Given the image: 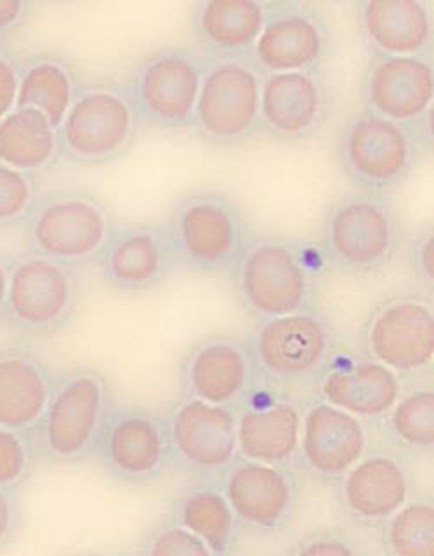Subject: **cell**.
<instances>
[{
	"label": "cell",
	"instance_id": "cell-11",
	"mask_svg": "<svg viewBox=\"0 0 434 556\" xmlns=\"http://www.w3.org/2000/svg\"><path fill=\"white\" fill-rule=\"evenodd\" d=\"M335 153L353 190L382 195L405 185L424 156L412 127L365 109L355 110L343 122Z\"/></svg>",
	"mask_w": 434,
	"mask_h": 556
},
{
	"label": "cell",
	"instance_id": "cell-26",
	"mask_svg": "<svg viewBox=\"0 0 434 556\" xmlns=\"http://www.w3.org/2000/svg\"><path fill=\"white\" fill-rule=\"evenodd\" d=\"M271 0H196L188 25L193 49L204 61L247 60Z\"/></svg>",
	"mask_w": 434,
	"mask_h": 556
},
{
	"label": "cell",
	"instance_id": "cell-41",
	"mask_svg": "<svg viewBox=\"0 0 434 556\" xmlns=\"http://www.w3.org/2000/svg\"><path fill=\"white\" fill-rule=\"evenodd\" d=\"M9 265H11V256L0 252V327L4 320L5 298H8Z\"/></svg>",
	"mask_w": 434,
	"mask_h": 556
},
{
	"label": "cell",
	"instance_id": "cell-18",
	"mask_svg": "<svg viewBox=\"0 0 434 556\" xmlns=\"http://www.w3.org/2000/svg\"><path fill=\"white\" fill-rule=\"evenodd\" d=\"M259 388L245 339L208 334L184 350L178 362V396L237 408Z\"/></svg>",
	"mask_w": 434,
	"mask_h": 556
},
{
	"label": "cell",
	"instance_id": "cell-37",
	"mask_svg": "<svg viewBox=\"0 0 434 556\" xmlns=\"http://www.w3.org/2000/svg\"><path fill=\"white\" fill-rule=\"evenodd\" d=\"M405 260L417 291L433 295L434 292V225L421 223L405 235Z\"/></svg>",
	"mask_w": 434,
	"mask_h": 556
},
{
	"label": "cell",
	"instance_id": "cell-34",
	"mask_svg": "<svg viewBox=\"0 0 434 556\" xmlns=\"http://www.w3.org/2000/svg\"><path fill=\"white\" fill-rule=\"evenodd\" d=\"M42 195V178L0 165V231L17 230Z\"/></svg>",
	"mask_w": 434,
	"mask_h": 556
},
{
	"label": "cell",
	"instance_id": "cell-19",
	"mask_svg": "<svg viewBox=\"0 0 434 556\" xmlns=\"http://www.w3.org/2000/svg\"><path fill=\"white\" fill-rule=\"evenodd\" d=\"M334 94L326 68L265 75L260 80V136L283 144H303L326 129Z\"/></svg>",
	"mask_w": 434,
	"mask_h": 556
},
{
	"label": "cell",
	"instance_id": "cell-28",
	"mask_svg": "<svg viewBox=\"0 0 434 556\" xmlns=\"http://www.w3.org/2000/svg\"><path fill=\"white\" fill-rule=\"evenodd\" d=\"M165 515L196 535L210 555L239 552L242 532L217 478H191L167 501Z\"/></svg>",
	"mask_w": 434,
	"mask_h": 556
},
{
	"label": "cell",
	"instance_id": "cell-21",
	"mask_svg": "<svg viewBox=\"0 0 434 556\" xmlns=\"http://www.w3.org/2000/svg\"><path fill=\"white\" fill-rule=\"evenodd\" d=\"M360 109L412 127L434 112V60L370 56L361 72Z\"/></svg>",
	"mask_w": 434,
	"mask_h": 556
},
{
	"label": "cell",
	"instance_id": "cell-10",
	"mask_svg": "<svg viewBox=\"0 0 434 556\" xmlns=\"http://www.w3.org/2000/svg\"><path fill=\"white\" fill-rule=\"evenodd\" d=\"M204 66L195 49L178 43L141 54L122 80L141 129L190 132Z\"/></svg>",
	"mask_w": 434,
	"mask_h": 556
},
{
	"label": "cell",
	"instance_id": "cell-7",
	"mask_svg": "<svg viewBox=\"0 0 434 556\" xmlns=\"http://www.w3.org/2000/svg\"><path fill=\"white\" fill-rule=\"evenodd\" d=\"M108 202L84 187L42 191L20 226L23 251L87 269L118 225Z\"/></svg>",
	"mask_w": 434,
	"mask_h": 556
},
{
	"label": "cell",
	"instance_id": "cell-16",
	"mask_svg": "<svg viewBox=\"0 0 434 556\" xmlns=\"http://www.w3.org/2000/svg\"><path fill=\"white\" fill-rule=\"evenodd\" d=\"M162 416L173 469L190 478H217L239 459L234 408L178 396Z\"/></svg>",
	"mask_w": 434,
	"mask_h": 556
},
{
	"label": "cell",
	"instance_id": "cell-1",
	"mask_svg": "<svg viewBox=\"0 0 434 556\" xmlns=\"http://www.w3.org/2000/svg\"><path fill=\"white\" fill-rule=\"evenodd\" d=\"M228 275L234 300L252 321L318 308L320 260L286 235L252 233Z\"/></svg>",
	"mask_w": 434,
	"mask_h": 556
},
{
	"label": "cell",
	"instance_id": "cell-4",
	"mask_svg": "<svg viewBox=\"0 0 434 556\" xmlns=\"http://www.w3.org/2000/svg\"><path fill=\"white\" fill-rule=\"evenodd\" d=\"M405 228L391 195L347 190L329 205L321 223L320 252L339 274H382L404 249Z\"/></svg>",
	"mask_w": 434,
	"mask_h": 556
},
{
	"label": "cell",
	"instance_id": "cell-12",
	"mask_svg": "<svg viewBox=\"0 0 434 556\" xmlns=\"http://www.w3.org/2000/svg\"><path fill=\"white\" fill-rule=\"evenodd\" d=\"M260 80L247 60L205 61L191 135L217 148L260 136Z\"/></svg>",
	"mask_w": 434,
	"mask_h": 556
},
{
	"label": "cell",
	"instance_id": "cell-9",
	"mask_svg": "<svg viewBox=\"0 0 434 556\" xmlns=\"http://www.w3.org/2000/svg\"><path fill=\"white\" fill-rule=\"evenodd\" d=\"M361 355L384 365L407 384L433 381L434 298L422 291L387 295L358 330Z\"/></svg>",
	"mask_w": 434,
	"mask_h": 556
},
{
	"label": "cell",
	"instance_id": "cell-8",
	"mask_svg": "<svg viewBox=\"0 0 434 556\" xmlns=\"http://www.w3.org/2000/svg\"><path fill=\"white\" fill-rule=\"evenodd\" d=\"M141 130L122 80H82L58 127L61 161L78 167L113 164L135 148Z\"/></svg>",
	"mask_w": 434,
	"mask_h": 556
},
{
	"label": "cell",
	"instance_id": "cell-31",
	"mask_svg": "<svg viewBox=\"0 0 434 556\" xmlns=\"http://www.w3.org/2000/svg\"><path fill=\"white\" fill-rule=\"evenodd\" d=\"M381 447L401 452L413 460L434 451L433 381L407 384L386 416L379 419Z\"/></svg>",
	"mask_w": 434,
	"mask_h": 556
},
{
	"label": "cell",
	"instance_id": "cell-17",
	"mask_svg": "<svg viewBox=\"0 0 434 556\" xmlns=\"http://www.w3.org/2000/svg\"><path fill=\"white\" fill-rule=\"evenodd\" d=\"M330 486L343 517L358 529L375 532L416 494L413 459L379 445Z\"/></svg>",
	"mask_w": 434,
	"mask_h": 556
},
{
	"label": "cell",
	"instance_id": "cell-35",
	"mask_svg": "<svg viewBox=\"0 0 434 556\" xmlns=\"http://www.w3.org/2000/svg\"><path fill=\"white\" fill-rule=\"evenodd\" d=\"M132 552L141 556H213L196 535L167 515L139 535Z\"/></svg>",
	"mask_w": 434,
	"mask_h": 556
},
{
	"label": "cell",
	"instance_id": "cell-22",
	"mask_svg": "<svg viewBox=\"0 0 434 556\" xmlns=\"http://www.w3.org/2000/svg\"><path fill=\"white\" fill-rule=\"evenodd\" d=\"M110 291L139 295L155 291L173 271L169 243L161 223H118L95 263Z\"/></svg>",
	"mask_w": 434,
	"mask_h": 556
},
{
	"label": "cell",
	"instance_id": "cell-5",
	"mask_svg": "<svg viewBox=\"0 0 434 556\" xmlns=\"http://www.w3.org/2000/svg\"><path fill=\"white\" fill-rule=\"evenodd\" d=\"M243 339L259 388L285 395L315 387L339 352L337 329L320 308L254 321Z\"/></svg>",
	"mask_w": 434,
	"mask_h": 556
},
{
	"label": "cell",
	"instance_id": "cell-25",
	"mask_svg": "<svg viewBox=\"0 0 434 556\" xmlns=\"http://www.w3.org/2000/svg\"><path fill=\"white\" fill-rule=\"evenodd\" d=\"M60 370L30 341H0V426L34 433Z\"/></svg>",
	"mask_w": 434,
	"mask_h": 556
},
{
	"label": "cell",
	"instance_id": "cell-6",
	"mask_svg": "<svg viewBox=\"0 0 434 556\" xmlns=\"http://www.w3.org/2000/svg\"><path fill=\"white\" fill-rule=\"evenodd\" d=\"M115 404L112 384L101 370L89 365L60 370L48 407L31 433L40 463H92L104 422Z\"/></svg>",
	"mask_w": 434,
	"mask_h": 556
},
{
	"label": "cell",
	"instance_id": "cell-27",
	"mask_svg": "<svg viewBox=\"0 0 434 556\" xmlns=\"http://www.w3.org/2000/svg\"><path fill=\"white\" fill-rule=\"evenodd\" d=\"M315 396L365 421L378 422L393 407L404 382L367 356L335 353L315 382Z\"/></svg>",
	"mask_w": 434,
	"mask_h": 556
},
{
	"label": "cell",
	"instance_id": "cell-40",
	"mask_svg": "<svg viewBox=\"0 0 434 556\" xmlns=\"http://www.w3.org/2000/svg\"><path fill=\"white\" fill-rule=\"evenodd\" d=\"M16 52L0 51V121L16 106Z\"/></svg>",
	"mask_w": 434,
	"mask_h": 556
},
{
	"label": "cell",
	"instance_id": "cell-32",
	"mask_svg": "<svg viewBox=\"0 0 434 556\" xmlns=\"http://www.w3.org/2000/svg\"><path fill=\"white\" fill-rule=\"evenodd\" d=\"M373 534L382 555H434L433 495L413 494Z\"/></svg>",
	"mask_w": 434,
	"mask_h": 556
},
{
	"label": "cell",
	"instance_id": "cell-30",
	"mask_svg": "<svg viewBox=\"0 0 434 556\" xmlns=\"http://www.w3.org/2000/svg\"><path fill=\"white\" fill-rule=\"evenodd\" d=\"M60 162L58 129L42 113L14 106L0 121V165L43 178Z\"/></svg>",
	"mask_w": 434,
	"mask_h": 556
},
{
	"label": "cell",
	"instance_id": "cell-33",
	"mask_svg": "<svg viewBox=\"0 0 434 556\" xmlns=\"http://www.w3.org/2000/svg\"><path fill=\"white\" fill-rule=\"evenodd\" d=\"M39 465L34 434L0 426V489L23 495Z\"/></svg>",
	"mask_w": 434,
	"mask_h": 556
},
{
	"label": "cell",
	"instance_id": "cell-29",
	"mask_svg": "<svg viewBox=\"0 0 434 556\" xmlns=\"http://www.w3.org/2000/svg\"><path fill=\"white\" fill-rule=\"evenodd\" d=\"M16 63L17 109L37 110L58 129L82 84L74 61L60 52L35 51L16 54Z\"/></svg>",
	"mask_w": 434,
	"mask_h": 556
},
{
	"label": "cell",
	"instance_id": "cell-2",
	"mask_svg": "<svg viewBox=\"0 0 434 556\" xmlns=\"http://www.w3.org/2000/svg\"><path fill=\"white\" fill-rule=\"evenodd\" d=\"M161 225L174 268L191 275L230 274L252 237L239 200L216 188L182 193Z\"/></svg>",
	"mask_w": 434,
	"mask_h": 556
},
{
	"label": "cell",
	"instance_id": "cell-23",
	"mask_svg": "<svg viewBox=\"0 0 434 556\" xmlns=\"http://www.w3.org/2000/svg\"><path fill=\"white\" fill-rule=\"evenodd\" d=\"M303 405L297 396L257 388L237 408L239 457L297 468Z\"/></svg>",
	"mask_w": 434,
	"mask_h": 556
},
{
	"label": "cell",
	"instance_id": "cell-3",
	"mask_svg": "<svg viewBox=\"0 0 434 556\" xmlns=\"http://www.w3.org/2000/svg\"><path fill=\"white\" fill-rule=\"evenodd\" d=\"M86 298V269L34 252H16L9 265L2 327L8 338L48 341L74 326Z\"/></svg>",
	"mask_w": 434,
	"mask_h": 556
},
{
	"label": "cell",
	"instance_id": "cell-24",
	"mask_svg": "<svg viewBox=\"0 0 434 556\" xmlns=\"http://www.w3.org/2000/svg\"><path fill=\"white\" fill-rule=\"evenodd\" d=\"M356 31L370 56L434 60V4L431 0H358Z\"/></svg>",
	"mask_w": 434,
	"mask_h": 556
},
{
	"label": "cell",
	"instance_id": "cell-36",
	"mask_svg": "<svg viewBox=\"0 0 434 556\" xmlns=\"http://www.w3.org/2000/svg\"><path fill=\"white\" fill-rule=\"evenodd\" d=\"M283 553L289 556H361L369 549L344 527L320 526L297 535Z\"/></svg>",
	"mask_w": 434,
	"mask_h": 556
},
{
	"label": "cell",
	"instance_id": "cell-20",
	"mask_svg": "<svg viewBox=\"0 0 434 556\" xmlns=\"http://www.w3.org/2000/svg\"><path fill=\"white\" fill-rule=\"evenodd\" d=\"M372 447V422L317 396L303 405L297 468L312 480L332 485Z\"/></svg>",
	"mask_w": 434,
	"mask_h": 556
},
{
	"label": "cell",
	"instance_id": "cell-39",
	"mask_svg": "<svg viewBox=\"0 0 434 556\" xmlns=\"http://www.w3.org/2000/svg\"><path fill=\"white\" fill-rule=\"evenodd\" d=\"M22 494L0 489V553L17 543L23 530Z\"/></svg>",
	"mask_w": 434,
	"mask_h": 556
},
{
	"label": "cell",
	"instance_id": "cell-15",
	"mask_svg": "<svg viewBox=\"0 0 434 556\" xmlns=\"http://www.w3.org/2000/svg\"><path fill=\"white\" fill-rule=\"evenodd\" d=\"M334 30L326 5L311 0H271L248 63L260 77L326 68Z\"/></svg>",
	"mask_w": 434,
	"mask_h": 556
},
{
	"label": "cell",
	"instance_id": "cell-14",
	"mask_svg": "<svg viewBox=\"0 0 434 556\" xmlns=\"http://www.w3.org/2000/svg\"><path fill=\"white\" fill-rule=\"evenodd\" d=\"M242 535L275 539L291 529L303 503L299 468L233 460L217 477Z\"/></svg>",
	"mask_w": 434,
	"mask_h": 556
},
{
	"label": "cell",
	"instance_id": "cell-38",
	"mask_svg": "<svg viewBox=\"0 0 434 556\" xmlns=\"http://www.w3.org/2000/svg\"><path fill=\"white\" fill-rule=\"evenodd\" d=\"M39 8L40 4L31 0H0V51H11V43Z\"/></svg>",
	"mask_w": 434,
	"mask_h": 556
},
{
	"label": "cell",
	"instance_id": "cell-13",
	"mask_svg": "<svg viewBox=\"0 0 434 556\" xmlns=\"http://www.w3.org/2000/svg\"><path fill=\"white\" fill-rule=\"evenodd\" d=\"M95 463L115 485L148 489L173 469L164 416L141 404H115L104 422Z\"/></svg>",
	"mask_w": 434,
	"mask_h": 556
}]
</instances>
